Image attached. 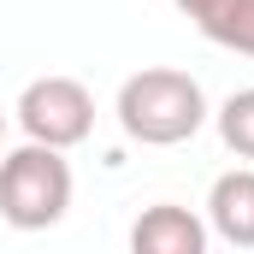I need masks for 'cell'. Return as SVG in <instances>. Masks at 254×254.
Segmentation results:
<instances>
[{"mask_svg": "<svg viewBox=\"0 0 254 254\" xmlns=\"http://www.w3.org/2000/svg\"><path fill=\"white\" fill-rule=\"evenodd\" d=\"M119 125L142 148H178L207 125V95L190 71L148 65V71L125 77V89H119Z\"/></svg>", "mask_w": 254, "mask_h": 254, "instance_id": "6da1fadb", "label": "cell"}, {"mask_svg": "<svg viewBox=\"0 0 254 254\" xmlns=\"http://www.w3.org/2000/svg\"><path fill=\"white\" fill-rule=\"evenodd\" d=\"M65 207H71L65 148L24 142V148L0 154V219L12 231H48L65 219Z\"/></svg>", "mask_w": 254, "mask_h": 254, "instance_id": "7a4b0ae2", "label": "cell"}, {"mask_svg": "<svg viewBox=\"0 0 254 254\" xmlns=\"http://www.w3.org/2000/svg\"><path fill=\"white\" fill-rule=\"evenodd\" d=\"M18 125H24L30 142L77 148V142H89V130H95V95H89L77 77H36V83L18 95Z\"/></svg>", "mask_w": 254, "mask_h": 254, "instance_id": "3957f363", "label": "cell"}, {"mask_svg": "<svg viewBox=\"0 0 254 254\" xmlns=\"http://www.w3.org/2000/svg\"><path fill=\"white\" fill-rule=\"evenodd\" d=\"M207 219H195L178 201H154L136 225H130V249L136 254H207Z\"/></svg>", "mask_w": 254, "mask_h": 254, "instance_id": "277c9868", "label": "cell"}, {"mask_svg": "<svg viewBox=\"0 0 254 254\" xmlns=\"http://www.w3.org/2000/svg\"><path fill=\"white\" fill-rule=\"evenodd\" d=\"M207 231L231 249H254V172L237 166L207 190Z\"/></svg>", "mask_w": 254, "mask_h": 254, "instance_id": "5b68a950", "label": "cell"}, {"mask_svg": "<svg viewBox=\"0 0 254 254\" xmlns=\"http://www.w3.org/2000/svg\"><path fill=\"white\" fill-rule=\"evenodd\" d=\"M195 24L213 48H231V54L254 60V0H213Z\"/></svg>", "mask_w": 254, "mask_h": 254, "instance_id": "8992f818", "label": "cell"}, {"mask_svg": "<svg viewBox=\"0 0 254 254\" xmlns=\"http://www.w3.org/2000/svg\"><path fill=\"white\" fill-rule=\"evenodd\" d=\"M219 136L237 160H254V89H237L225 107H219Z\"/></svg>", "mask_w": 254, "mask_h": 254, "instance_id": "52a82bcc", "label": "cell"}, {"mask_svg": "<svg viewBox=\"0 0 254 254\" xmlns=\"http://www.w3.org/2000/svg\"><path fill=\"white\" fill-rule=\"evenodd\" d=\"M172 6H178V12H184V18H201V12H207V6H213V0H172Z\"/></svg>", "mask_w": 254, "mask_h": 254, "instance_id": "ba28073f", "label": "cell"}, {"mask_svg": "<svg viewBox=\"0 0 254 254\" xmlns=\"http://www.w3.org/2000/svg\"><path fill=\"white\" fill-rule=\"evenodd\" d=\"M0 148H6V113H0Z\"/></svg>", "mask_w": 254, "mask_h": 254, "instance_id": "9c48e42d", "label": "cell"}]
</instances>
